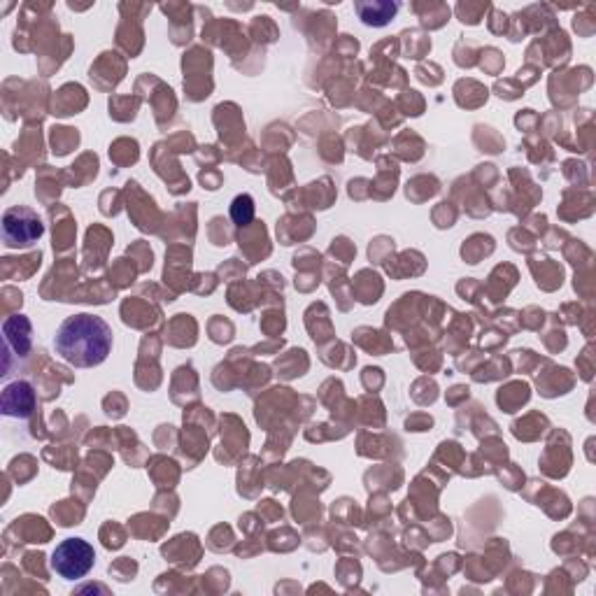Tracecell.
Segmentation results:
<instances>
[{
    "mask_svg": "<svg viewBox=\"0 0 596 596\" xmlns=\"http://www.w3.org/2000/svg\"><path fill=\"white\" fill-rule=\"evenodd\" d=\"M54 352L75 368L101 366L112 352L110 324L89 312L63 319L54 336Z\"/></svg>",
    "mask_w": 596,
    "mask_h": 596,
    "instance_id": "cell-1",
    "label": "cell"
},
{
    "mask_svg": "<svg viewBox=\"0 0 596 596\" xmlns=\"http://www.w3.org/2000/svg\"><path fill=\"white\" fill-rule=\"evenodd\" d=\"M96 552L84 538H66L56 545L52 555V571L63 580H80L94 569Z\"/></svg>",
    "mask_w": 596,
    "mask_h": 596,
    "instance_id": "cell-2",
    "label": "cell"
},
{
    "mask_svg": "<svg viewBox=\"0 0 596 596\" xmlns=\"http://www.w3.org/2000/svg\"><path fill=\"white\" fill-rule=\"evenodd\" d=\"M45 233L40 215L26 205H12L3 215V243L7 250L31 247L38 243Z\"/></svg>",
    "mask_w": 596,
    "mask_h": 596,
    "instance_id": "cell-3",
    "label": "cell"
},
{
    "mask_svg": "<svg viewBox=\"0 0 596 596\" xmlns=\"http://www.w3.org/2000/svg\"><path fill=\"white\" fill-rule=\"evenodd\" d=\"M35 410V392L33 387L24 380L12 382V385L5 387L3 392V415L7 417H19V420H26Z\"/></svg>",
    "mask_w": 596,
    "mask_h": 596,
    "instance_id": "cell-4",
    "label": "cell"
},
{
    "mask_svg": "<svg viewBox=\"0 0 596 596\" xmlns=\"http://www.w3.org/2000/svg\"><path fill=\"white\" fill-rule=\"evenodd\" d=\"M354 10H357L359 19L364 21L366 26H387L389 21L396 17L399 12V3H382V0H373V3H354Z\"/></svg>",
    "mask_w": 596,
    "mask_h": 596,
    "instance_id": "cell-5",
    "label": "cell"
},
{
    "mask_svg": "<svg viewBox=\"0 0 596 596\" xmlns=\"http://www.w3.org/2000/svg\"><path fill=\"white\" fill-rule=\"evenodd\" d=\"M231 219L236 226H247L254 219V201L250 194L236 196V201L231 203Z\"/></svg>",
    "mask_w": 596,
    "mask_h": 596,
    "instance_id": "cell-6",
    "label": "cell"
}]
</instances>
